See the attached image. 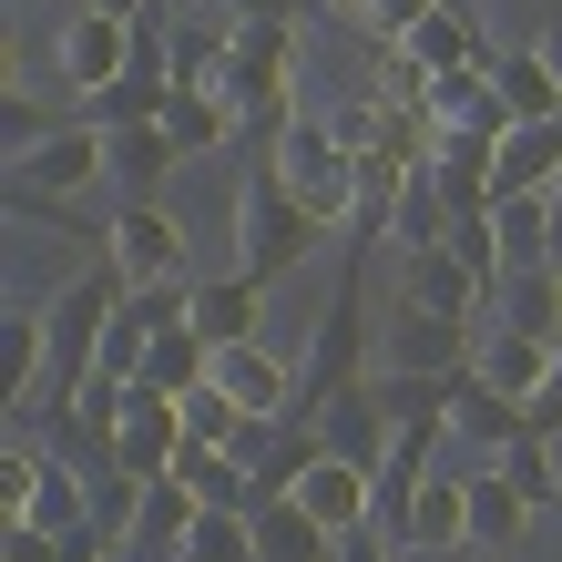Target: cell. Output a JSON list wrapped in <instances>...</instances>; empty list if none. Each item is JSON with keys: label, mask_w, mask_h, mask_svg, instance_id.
<instances>
[{"label": "cell", "mask_w": 562, "mask_h": 562, "mask_svg": "<svg viewBox=\"0 0 562 562\" xmlns=\"http://www.w3.org/2000/svg\"><path fill=\"white\" fill-rule=\"evenodd\" d=\"M52 72H61V92H103V82H123L134 72V21H113V11H61V31H52Z\"/></svg>", "instance_id": "5"}, {"label": "cell", "mask_w": 562, "mask_h": 562, "mask_svg": "<svg viewBox=\"0 0 562 562\" xmlns=\"http://www.w3.org/2000/svg\"><path fill=\"white\" fill-rule=\"evenodd\" d=\"M92 256H103L123 286H184V225L164 205H113L92 225Z\"/></svg>", "instance_id": "4"}, {"label": "cell", "mask_w": 562, "mask_h": 562, "mask_svg": "<svg viewBox=\"0 0 562 562\" xmlns=\"http://www.w3.org/2000/svg\"><path fill=\"white\" fill-rule=\"evenodd\" d=\"M552 358H562L552 338H521V327H491L471 369H481L491 389H502V400H521V409H532V400H542V379H552Z\"/></svg>", "instance_id": "21"}, {"label": "cell", "mask_w": 562, "mask_h": 562, "mask_svg": "<svg viewBox=\"0 0 562 562\" xmlns=\"http://www.w3.org/2000/svg\"><path fill=\"white\" fill-rule=\"evenodd\" d=\"M450 236V205H440V184L429 175H400V205H389V246L419 256V246H440Z\"/></svg>", "instance_id": "29"}, {"label": "cell", "mask_w": 562, "mask_h": 562, "mask_svg": "<svg viewBox=\"0 0 562 562\" xmlns=\"http://www.w3.org/2000/svg\"><path fill=\"white\" fill-rule=\"evenodd\" d=\"M450 440H471V450L491 460L502 440H521V400H502V389L471 369V379H460V400H450Z\"/></svg>", "instance_id": "24"}, {"label": "cell", "mask_w": 562, "mask_h": 562, "mask_svg": "<svg viewBox=\"0 0 562 562\" xmlns=\"http://www.w3.org/2000/svg\"><path fill=\"white\" fill-rule=\"evenodd\" d=\"M246 532H256V562H338V532H327L296 491H286V502H256Z\"/></svg>", "instance_id": "19"}, {"label": "cell", "mask_w": 562, "mask_h": 562, "mask_svg": "<svg viewBox=\"0 0 562 562\" xmlns=\"http://www.w3.org/2000/svg\"><path fill=\"white\" fill-rule=\"evenodd\" d=\"M175 134L164 123H113V184H123V205H154V184L175 175Z\"/></svg>", "instance_id": "23"}, {"label": "cell", "mask_w": 562, "mask_h": 562, "mask_svg": "<svg viewBox=\"0 0 562 562\" xmlns=\"http://www.w3.org/2000/svg\"><path fill=\"white\" fill-rule=\"evenodd\" d=\"M491 471H502V481H512V491H521L532 512H552V502H562V460H552V440H542V429L502 440V450H491Z\"/></svg>", "instance_id": "25"}, {"label": "cell", "mask_w": 562, "mask_h": 562, "mask_svg": "<svg viewBox=\"0 0 562 562\" xmlns=\"http://www.w3.org/2000/svg\"><path fill=\"white\" fill-rule=\"evenodd\" d=\"M400 552H471V471H429L400 502Z\"/></svg>", "instance_id": "8"}, {"label": "cell", "mask_w": 562, "mask_h": 562, "mask_svg": "<svg viewBox=\"0 0 562 562\" xmlns=\"http://www.w3.org/2000/svg\"><path fill=\"white\" fill-rule=\"evenodd\" d=\"M491 184H502V194H552L562 184V113L512 123V134L491 144Z\"/></svg>", "instance_id": "16"}, {"label": "cell", "mask_w": 562, "mask_h": 562, "mask_svg": "<svg viewBox=\"0 0 562 562\" xmlns=\"http://www.w3.org/2000/svg\"><path fill=\"white\" fill-rule=\"evenodd\" d=\"M400 307H429V317H471V307H491V286L460 267L450 246H419L409 267H400Z\"/></svg>", "instance_id": "18"}, {"label": "cell", "mask_w": 562, "mask_h": 562, "mask_svg": "<svg viewBox=\"0 0 562 562\" xmlns=\"http://www.w3.org/2000/svg\"><path fill=\"white\" fill-rule=\"evenodd\" d=\"M317 440L338 450V460H369V471H379V450H389V409H379V379H358L348 400H327V409H317Z\"/></svg>", "instance_id": "22"}, {"label": "cell", "mask_w": 562, "mask_h": 562, "mask_svg": "<svg viewBox=\"0 0 562 562\" xmlns=\"http://www.w3.org/2000/svg\"><path fill=\"white\" fill-rule=\"evenodd\" d=\"M286 11H296V21H317V11H348V0H286Z\"/></svg>", "instance_id": "35"}, {"label": "cell", "mask_w": 562, "mask_h": 562, "mask_svg": "<svg viewBox=\"0 0 562 562\" xmlns=\"http://www.w3.org/2000/svg\"><path fill=\"white\" fill-rule=\"evenodd\" d=\"M542 61H552V82H562V31H542Z\"/></svg>", "instance_id": "36"}, {"label": "cell", "mask_w": 562, "mask_h": 562, "mask_svg": "<svg viewBox=\"0 0 562 562\" xmlns=\"http://www.w3.org/2000/svg\"><path fill=\"white\" fill-rule=\"evenodd\" d=\"M419 11H440V0H348V21L369 31V42H400V31H409Z\"/></svg>", "instance_id": "33"}, {"label": "cell", "mask_w": 562, "mask_h": 562, "mask_svg": "<svg viewBox=\"0 0 562 562\" xmlns=\"http://www.w3.org/2000/svg\"><path fill=\"white\" fill-rule=\"evenodd\" d=\"M215 92L236 103V123L277 134V123L307 103V92H296V21H286V11H236V52H225Z\"/></svg>", "instance_id": "1"}, {"label": "cell", "mask_w": 562, "mask_h": 562, "mask_svg": "<svg viewBox=\"0 0 562 562\" xmlns=\"http://www.w3.org/2000/svg\"><path fill=\"white\" fill-rule=\"evenodd\" d=\"M267 175L327 225V236H348V215H358V164H348V144H338V123H317L307 103H296L277 134H267Z\"/></svg>", "instance_id": "2"}, {"label": "cell", "mask_w": 562, "mask_h": 562, "mask_svg": "<svg viewBox=\"0 0 562 562\" xmlns=\"http://www.w3.org/2000/svg\"><path fill=\"white\" fill-rule=\"evenodd\" d=\"M491 317L521 327V338H552L562 348V267L542 256V267H512L502 286H491Z\"/></svg>", "instance_id": "20"}, {"label": "cell", "mask_w": 562, "mask_h": 562, "mask_svg": "<svg viewBox=\"0 0 562 562\" xmlns=\"http://www.w3.org/2000/svg\"><path fill=\"white\" fill-rule=\"evenodd\" d=\"M400 52L429 61V72H460V61H502L491 52V31H481V0H440V11H419L400 31Z\"/></svg>", "instance_id": "13"}, {"label": "cell", "mask_w": 562, "mask_h": 562, "mask_svg": "<svg viewBox=\"0 0 562 562\" xmlns=\"http://www.w3.org/2000/svg\"><path fill=\"white\" fill-rule=\"evenodd\" d=\"M471 317H429V307H400L389 317V348H379V369H471Z\"/></svg>", "instance_id": "14"}, {"label": "cell", "mask_w": 562, "mask_h": 562, "mask_svg": "<svg viewBox=\"0 0 562 562\" xmlns=\"http://www.w3.org/2000/svg\"><path fill=\"white\" fill-rule=\"evenodd\" d=\"M11 11H21V0H11Z\"/></svg>", "instance_id": "37"}, {"label": "cell", "mask_w": 562, "mask_h": 562, "mask_svg": "<svg viewBox=\"0 0 562 562\" xmlns=\"http://www.w3.org/2000/svg\"><path fill=\"white\" fill-rule=\"evenodd\" d=\"M369 103H389V113H429V61H409L400 42H379V72H369Z\"/></svg>", "instance_id": "32"}, {"label": "cell", "mask_w": 562, "mask_h": 562, "mask_svg": "<svg viewBox=\"0 0 562 562\" xmlns=\"http://www.w3.org/2000/svg\"><path fill=\"white\" fill-rule=\"evenodd\" d=\"M256 317H267V277H246V267H225V277H205L184 296V327L205 348H236V338H256Z\"/></svg>", "instance_id": "12"}, {"label": "cell", "mask_w": 562, "mask_h": 562, "mask_svg": "<svg viewBox=\"0 0 562 562\" xmlns=\"http://www.w3.org/2000/svg\"><path fill=\"white\" fill-rule=\"evenodd\" d=\"M82 11H113V21H144L154 0H82Z\"/></svg>", "instance_id": "34"}, {"label": "cell", "mask_w": 562, "mask_h": 562, "mask_svg": "<svg viewBox=\"0 0 562 562\" xmlns=\"http://www.w3.org/2000/svg\"><path fill=\"white\" fill-rule=\"evenodd\" d=\"M184 440H194V429H184V400H175V389H154V379H134V389H123L113 460H123L134 481H164V471L184 460Z\"/></svg>", "instance_id": "6"}, {"label": "cell", "mask_w": 562, "mask_h": 562, "mask_svg": "<svg viewBox=\"0 0 562 562\" xmlns=\"http://www.w3.org/2000/svg\"><path fill=\"white\" fill-rule=\"evenodd\" d=\"M317 236H327V225L296 205V194L267 175V164H246V184H236V267L277 286L286 267H307V246H317Z\"/></svg>", "instance_id": "3"}, {"label": "cell", "mask_w": 562, "mask_h": 562, "mask_svg": "<svg viewBox=\"0 0 562 562\" xmlns=\"http://www.w3.org/2000/svg\"><path fill=\"white\" fill-rule=\"evenodd\" d=\"M491 225H502V267H542L552 256V194H502Z\"/></svg>", "instance_id": "28"}, {"label": "cell", "mask_w": 562, "mask_h": 562, "mask_svg": "<svg viewBox=\"0 0 562 562\" xmlns=\"http://www.w3.org/2000/svg\"><path fill=\"white\" fill-rule=\"evenodd\" d=\"M491 82H502V103H512V123H542V113H562V82H552V61H542V42H532V52H502V61H491Z\"/></svg>", "instance_id": "26"}, {"label": "cell", "mask_w": 562, "mask_h": 562, "mask_svg": "<svg viewBox=\"0 0 562 562\" xmlns=\"http://www.w3.org/2000/svg\"><path fill=\"white\" fill-rule=\"evenodd\" d=\"M164 134H175V154L184 164H205V154H225V144H236L246 134V123H236V103H225V92L215 82H175V92H164Z\"/></svg>", "instance_id": "15"}, {"label": "cell", "mask_w": 562, "mask_h": 562, "mask_svg": "<svg viewBox=\"0 0 562 562\" xmlns=\"http://www.w3.org/2000/svg\"><path fill=\"white\" fill-rule=\"evenodd\" d=\"M103 175H113V134H103V123H82V113L61 123V134H52L42 154H21V164H11V184H31V194H61V205H72L82 184H103Z\"/></svg>", "instance_id": "7"}, {"label": "cell", "mask_w": 562, "mask_h": 562, "mask_svg": "<svg viewBox=\"0 0 562 562\" xmlns=\"http://www.w3.org/2000/svg\"><path fill=\"white\" fill-rule=\"evenodd\" d=\"M521 521H532V502H521L502 471H471V542H481V552H512Z\"/></svg>", "instance_id": "27"}, {"label": "cell", "mask_w": 562, "mask_h": 562, "mask_svg": "<svg viewBox=\"0 0 562 562\" xmlns=\"http://www.w3.org/2000/svg\"><path fill=\"white\" fill-rule=\"evenodd\" d=\"M61 123H72V103H42V92H21V82L0 92V154H11V164H21V154H42Z\"/></svg>", "instance_id": "30"}, {"label": "cell", "mask_w": 562, "mask_h": 562, "mask_svg": "<svg viewBox=\"0 0 562 562\" xmlns=\"http://www.w3.org/2000/svg\"><path fill=\"white\" fill-rule=\"evenodd\" d=\"M194 512H205V502H194V491H184L175 471H164V481H144V502H134V532H123V552H134V562H175V552L194 542Z\"/></svg>", "instance_id": "17"}, {"label": "cell", "mask_w": 562, "mask_h": 562, "mask_svg": "<svg viewBox=\"0 0 562 562\" xmlns=\"http://www.w3.org/2000/svg\"><path fill=\"white\" fill-rule=\"evenodd\" d=\"M215 389H225L236 409H256V419H296V358H277L267 338L215 348Z\"/></svg>", "instance_id": "9"}, {"label": "cell", "mask_w": 562, "mask_h": 562, "mask_svg": "<svg viewBox=\"0 0 562 562\" xmlns=\"http://www.w3.org/2000/svg\"><path fill=\"white\" fill-rule=\"evenodd\" d=\"M144 379H154V389H175V400H184V389H205V379H215V348L194 338V327H164V338L144 348Z\"/></svg>", "instance_id": "31"}, {"label": "cell", "mask_w": 562, "mask_h": 562, "mask_svg": "<svg viewBox=\"0 0 562 562\" xmlns=\"http://www.w3.org/2000/svg\"><path fill=\"white\" fill-rule=\"evenodd\" d=\"M296 502H307L317 521H327V532H369V512H379V471H369V460H338V450H317L307 460V481H296Z\"/></svg>", "instance_id": "11"}, {"label": "cell", "mask_w": 562, "mask_h": 562, "mask_svg": "<svg viewBox=\"0 0 562 562\" xmlns=\"http://www.w3.org/2000/svg\"><path fill=\"white\" fill-rule=\"evenodd\" d=\"M419 175L440 184V205H450V215L502 205V184H491V134H471V123H440V134H429V164H419Z\"/></svg>", "instance_id": "10"}]
</instances>
